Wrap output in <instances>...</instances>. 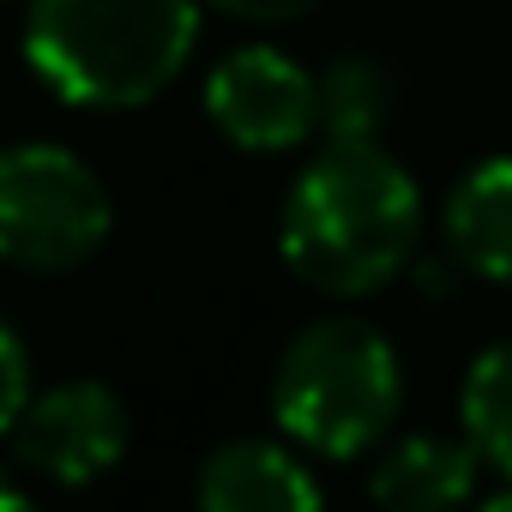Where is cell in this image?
<instances>
[{
    "label": "cell",
    "mask_w": 512,
    "mask_h": 512,
    "mask_svg": "<svg viewBox=\"0 0 512 512\" xmlns=\"http://www.w3.org/2000/svg\"><path fill=\"white\" fill-rule=\"evenodd\" d=\"M476 470H482V452L470 440H446V434H410L398 440L374 476H368V494L380 506H398V512H434V506H458L476 494Z\"/></svg>",
    "instance_id": "9c48e42d"
},
{
    "label": "cell",
    "mask_w": 512,
    "mask_h": 512,
    "mask_svg": "<svg viewBox=\"0 0 512 512\" xmlns=\"http://www.w3.org/2000/svg\"><path fill=\"white\" fill-rule=\"evenodd\" d=\"M31 506V494L25 488H13V482H0V512H25Z\"/></svg>",
    "instance_id": "5bb4252c"
},
{
    "label": "cell",
    "mask_w": 512,
    "mask_h": 512,
    "mask_svg": "<svg viewBox=\"0 0 512 512\" xmlns=\"http://www.w3.org/2000/svg\"><path fill=\"white\" fill-rule=\"evenodd\" d=\"M422 247V187L380 139H326L278 211L284 266L320 296H374Z\"/></svg>",
    "instance_id": "6da1fadb"
},
{
    "label": "cell",
    "mask_w": 512,
    "mask_h": 512,
    "mask_svg": "<svg viewBox=\"0 0 512 512\" xmlns=\"http://www.w3.org/2000/svg\"><path fill=\"white\" fill-rule=\"evenodd\" d=\"M458 416H464V440L482 452V464H494L500 476H512V338L488 344L458 392Z\"/></svg>",
    "instance_id": "30bf717a"
},
{
    "label": "cell",
    "mask_w": 512,
    "mask_h": 512,
    "mask_svg": "<svg viewBox=\"0 0 512 512\" xmlns=\"http://www.w3.org/2000/svg\"><path fill=\"white\" fill-rule=\"evenodd\" d=\"M193 494H199L205 512H314L320 506V482L278 440H229V446H217L199 464Z\"/></svg>",
    "instance_id": "52a82bcc"
},
{
    "label": "cell",
    "mask_w": 512,
    "mask_h": 512,
    "mask_svg": "<svg viewBox=\"0 0 512 512\" xmlns=\"http://www.w3.org/2000/svg\"><path fill=\"white\" fill-rule=\"evenodd\" d=\"M205 115L241 151H296L320 133V79L272 43H247L211 67Z\"/></svg>",
    "instance_id": "5b68a950"
},
{
    "label": "cell",
    "mask_w": 512,
    "mask_h": 512,
    "mask_svg": "<svg viewBox=\"0 0 512 512\" xmlns=\"http://www.w3.org/2000/svg\"><path fill=\"white\" fill-rule=\"evenodd\" d=\"M25 404H31V350L7 320H0V434H13Z\"/></svg>",
    "instance_id": "7c38bea8"
},
{
    "label": "cell",
    "mask_w": 512,
    "mask_h": 512,
    "mask_svg": "<svg viewBox=\"0 0 512 512\" xmlns=\"http://www.w3.org/2000/svg\"><path fill=\"white\" fill-rule=\"evenodd\" d=\"M404 410V362L368 320L332 314L302 326L272 374V416L290 446L314 458H362Z\"/></svg>",
    "instance_id": "3957f363"
},
{
    "label": "cell",
    "mask_w": 512,
    "mask_h": 512,
    "mask_svg": "<svg viewBox=\"0 0 512 512\" xmlns=\"http://www.w3.org/2000/svg\"><path fill=\"white\" fill-rule=\"evenodd\" d=\"M392 115V79L380 61H338L326 79H320V127L326 139H380Z\"/></svg>",
    "instance_id": "8fae6325"
},
{
    "label": "cell",
    "mask_w": 512,
    "mask_h": 512,
    "mask_svg": "<svg viewBox=\"0 0 512 512\" xmlns=\"http://www.w3.org/2000/svg\"><path fill=\"white\" fill-rule=\"evenodd\" d=\"M133 422L115 386L103 380H61L37 392L13 422V458L19 470L55 482V488H91L127 458Z\"/></svg>",
    "instance_id": "8992f818"
},
{
    "label": "cell",
    "mask_w": 512,
    "mask_h": 512,
    "mask_svg": "<svg viewBox=\"0 0 512 512\" xmlns=\"http://www.w3.org/2000/svg\"><path fill=\"white\" fill-rule=\"evenodd\" d=\"M109 223V187L79 151L43 139L0 151V266L73 272L109 241Z\"/></svg>",
    "instance_id": "277c9868"
},
{
    "label": "cell",
    "mask_w": 512,
    "mask_h": 512,
    "mask_svg": "<svg viewBox=\"0 0 512 512\" xmlns=\"http://www.w3.org/2000/svg\"><path fill=\"white\" fill-rule=\"evenodd\" d=\"M446 253L482 284L512 290V157H482L464 169L440 211Z\"/></svg>",
    "instance_id": "ba28073f"
},
{
    "label": "cell",
    "mask_w": 512,
    "mask_h": 512,
    "mask_svg": "<svg viewBox=\"0 0 512 512\" xmlns=\"http://www.w3.org/2000/svg\"><path fill=\"white\" fill-rule=\"evenodd\" d=\"M205 7H217L229 19H247V25H284V19L314 13L320 0H205Z\"/></svg>",
    "instance_id": "4fadbf2b"
},
{
    "label": "cell",
    "mask_w": 512,
    "mask_h": 512,
    "mask_svg": "<svg viewBox=\"0 0 512 512\" xmlns=\"http://www.w3.org/2000/svg\"><path fill=\"white\" fill-rule=\"evenodd\" d=\"M482 506H488V512H512V476H506V488H494Z\"/></svg>",
    "instance_id": "9a60e30c"
},
{
    "label": "cell",
    "mask_w": 512,
    "mask_h": 512,
    "mask_svg": "<svg viewBox=\"0 0 512 512\" xmlns=\"http://www.w3.org/2000/svg\"><path fill=\"white\" fill-rule=\"evenodd\" d=\"M199 43V0H31L25 61L73 109L157 103Z\"/></svg>",
    "instance_id": "7a4b0ae2"
}]
</instances>
